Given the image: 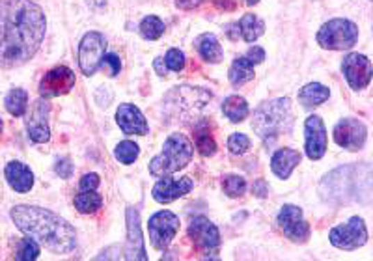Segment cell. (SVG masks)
<instances>
[{
	"label": "cell",
	"mask_w": 373,
	"mask_h": 261,
	"mask_svg": "<svg viewBox=\"0 0 373 261\" xmlns=\"http://www.w3.org/2000/svg\"><path fill=\"white\" fill-rule=\"evenodd\" d=\"M45 13L32 0H0V68L26 64L45 38Z\"/></svg>",
	"instance_id": "cell-1"
},
{
	"label": "cell",
	"mask_w": 373,
	"mask_h": 261,
	"mask_svg": "<svg viewBox=\"0 0 373 261\" xmlns=\"http://www.w3.org/2000/svg\"><path fill=\"white\" fill-rule=\"evenodd\" d=\"M15 226L54 254H70L77 246V232L60 215L38 205H15L12 209Z\"/></svg>",
	"instance_id": "cell-2"
},
{
	"label": "cell",
	"mask_w": 373,
	"mask_h": 261,
	"mask_svg": "<svg viewBox=\"0 0 373 261\" xmlns=\"http://www.w3.org/2000/svg\"><path fill=\"white\" fill-rule=\"evenodd\" d=\"M252 129L263 140H274L282 131L292 129V101L287 97L273 99L260 104L254 112Z\"/></svg>",
	"instance_id": "cell-3"
},
{
	"label": "cell",
	"mask_w": 373,
	"mask_h": 261,
	"mask_svg": "<svg viewBox=\"0 0 373 261\" xmlns=\"http://www.w3.org/2000/svg\"><path fill=\"white\" fill-rule=\"evenodd\" d=\"M193 153V144H191V140L186 139L185 134H170L166 142H164L163 153L152 159L150 172L155 177H164V175L180 172L181 168H185L186 164L191 163Z\"/></svg>",
	"instance_id": "cell-4"
},
{
	"label": "cell",
	"mask_w": 373,
	"mask_h": 261,
	"mask_svg": "<svg viewBox=\"0 0 373 261\" xmlns=\"http://www.w3.org/2000/svg\"><path fill=\"white\" fill-rule=\"evenodd\" d=\"M358 40V26L349 19H331L317 32V43L328 51H345Z\"/></svg>",
	"instance_id": "cell-5"
},
{
	"label": "cell",
	"mask_w": 373,
	"mask_h": 261,
	"mask_svg": "<svg viewBox=\"0 0 373 261\" xmlns=\"http://www.w3.org/2000/svg\"><path fill=\"white\" fill-rule=\"evenodd\" d=\"M356 166H345V168L334 170L333 174L326 175L321 183V194L328 202H347L351 198H356L355 192L351 191V185H360V175L358 180L353 177Z\"/></svg>",
	"instance_id": "cell-6"
},
{
	"label": "cell",
	"mask_w": 373,
	"mask_h": 261,
	"mask_svg": "<svg viewBox=\"0 0 373 261\" xmlns=\"http://www.w3.org/2000/svg\"><path fill=\"white\" fill-rule=\"evenodd\" d=\"M106 54V40L100 32H88L79 45V65L84 75H93L101 68V60Z\"/></svg>",
	"instance_id": "cell-7"
},
{
	"label": "cell",
	"mask_w": 373,
	"mask_h": 261,
	"mask_svg": "<svg viewBox=\"0 0 373 261\" xmlns=\"http://www.w3.org/2000/svg\"><path fill=\"white\" fill-rule=\"evenodd\" d=\"M189 237L205 258H216V252L221 248V233L209 219L205 216H194L189 224Z\"/></svg>",
	"instance_id": "cell-8"
},
{
	"label": "cell",
	"mask_w": 373,
	"mask_h": 261,
	"mask_svg": "<svg viewBox=\"0 0 373 261\" xmlns=\"http://www.w3.org/2000/svg\"><path fill=\"white\" fill-rule=\"evenodd\" d=\"M331 244L340 250H356L367 241V228L360 216H353L347 224L336 226L328 233Z\"/></svg>",
	"instance_id": "cell-9"
},
{
	"label": "cell",
	"mask_w": 373,
	"mask_h": 261,
	"mask_svg": "<svg viewBox=\"0 0 373 261\" xmlns=\"http://www.w3.org/2000/svg\"><path fill=\"white\" fill-rule=\"evenodd\" d=\"M180 230V216L174 215L172 211H159L148 222V232L152 246L157 250H164L172 243L175 233Z\"/></svg>",
	"instance_id": "cell-10"
},
{
	"label": "cell",
	"mask_w": 373,
	"mask_h": 261,
	"mask_svg": "<svg viewBox=\"0 0 373 261\" xmlns=\"http://www.w3.org/2000/svg\"><path fill=\"white\" fill-rule=\"evenodd\" d=\"M73 86H75V73L65 65H58L47 71L45 77L41 79L40 93L43 99L58 97V95L70 93Z\"/></svg>",
	"instance_id": "cell-11"
},
{
	"label": "cell",
	"mask_w": 373,
	"mask_h": 261,
	"mask_svg": "<svg viewBox=\"0 0 373 261\" xmlns=\"http://www.w3.org/2000/svg\"><path fill=\"white\" fill-rule=\"evenodd\" d=\"M276 222H278L280 230L284 232V235L295 241V243H304L310 237L308 222L304 221L303 211L297 205H284L280 209Z\"/></svg>",
	"instance_id": "cell-12"
},
{
	"label": "cell",
	"mask_w": 373,
	"mask_h": 261,
	"mask_svg": "<svg viewBox=\"0 0 373 261\" xmlns=\"http://www.w3.org/2000/svg\"><path fill=\"white\" fill-rule=\"evenodd\" d=\"M367 129L366 125L356 120V118H345L334 127V142L349 151L362 150V145L366 144Z\"/></svg>",
	"instance_id": "cell-13"
},
{
	"label": "cell",
	"mask_w": 373,
	"mask_h": 261,
	"mask_svg": "<svg viewBox=\"0 0 373 261\" xmlns=\"http://www.w3.org/2000/svg\"><path fill=\"white\" fill-rule=\"evenodd\" d=\"M342 71H344L345 79L349 82L353 90H364L370 84L373 75L372 62L364 54L358 52H351L342 62Z\"/></svg>",
	"instance_id": "cell-14"
},
{
	"label": "cell",
	"mask_w": 373,
	"mask_h": 261,
	"mask_svg": "<svg viewBox=\"0 0 373 261\" xmlns=\"http://www.w3.org/2000/svg\"><path fill=\"white\" fill-rule=\"evenodd\" d=\"M304 133H306V142H304L306 155L312 161H319L326 151L325 123L319 116H308L304 123Z\"/></svg>",
	"instance_id": "cell-15"
},
{
	"label": "cell",
	"mask_w": 373,
	"mask_h": 261,
	"mask_svg": "<svg viewBox=\"0 0 373 261\" xmlns=\"http://www.w3.org/2000/svg\"><path fill=\"white\" fill-rule=\"evenodd\" d=\"M191 191H193V180H191V177L174 180V177L164 175L163 180H159L157 185L153 187L152 194L153 198H155V202L170 203L177 200V198H183Z\"/></svg>",
	"instance_id": "cell-16"
},
{
	"label": "cell",
	"mask_w": 373,
	"mask_h": 261,
	"mask_svg": "<svg viewBox=\"0 0 373 261\" xmlns=\"http://www.w3.org/2000/svg\"><path fill=\"white\" fill-rule=\"evenodd\" d=\"M116 122L125 134H140V136H144L150 131L144 114L138 111V106H134L131 103H123L118 106Z\"/></svg>",
	"instance_id": "cell-17"
},
{
	"label": "cell",
	"mask_w": 373,
	"mask_h": 261,
	"mask_svg": "<svg viewBox=\"0 0 373 261\" xmlns=\"http://www.w3.org/2000/svg\"><path fill=\"white\" fill-rule=\"evenodd\" d=\"M47 114H49V104L38 101L26 120V131H29L30 140L35 144H43L51 139V131L47 125Z\"/></svg>",
	"instance_id": "cell-18"
},
{
	"label": "cell",
	"mask_w": 373,
	"mask_h": 261,
	"mask_svg": "<svg viewBox=\"0 0 373 261\" xmlns=\"http://www.w3.org/2000/svg\"><path fill=\"white\" fill-rule=\"evenodd\" d=\"M127 260H148L144 241L140 235V216L138 211L133 207L127 209Z\"/></svg>",
	"instance_id": "cell-19"
},
{
	"label": "cell",
	"mask_w": 373,
	"mask_h": 261,
	"mask_svg": "<svg viewBox=\"0 0 373 261\" xmlns=\"http://www.w3.org/2000/svg\"><path fill=\"white\" fill-rule=\"evenodd\" d=\"M4 175H6L8 185L12 187L13 191L29 192L34 187V174H32V170L26 164L19 163V161L8 163Z\"/></svg>",
	"instance_id": "cell-20"
},
{
	"label": "cell",
	"mask_w": 373,
	"mask_h": 261,
	"mask_svg": "<svg viewBox=\"0 0 373 261\" xmlns=\"http://www.w3.org/2000/svg\"><path fill=\"white\" fill-rule=\"evenodd\" d=\"M299 163H301V153L292 148H284L276 151L271 159V170L280 180H287Z\"/></svg>",
	"instance_id": "cell-21"
},
{
	"label": "cell",
	"mask_w": 373,
	"mask_h": 261,
	"mask_svg": "<svg viewBox=\"0 0 373 261\" xmlns=\"http://www.w3.org/2000/svg\"><path fill=\"white\" fill-rule=\"evenodd\" d=\"M194 45H196V51L200 52V56L205 62H209V64H219L224 58V52H222V47L215 34L198 35L196 41H194Z\"/></svg>",
	"instance_id": "cell-22"
},
{
	"label": "cell",
	"mask_w": 373,
	"mask_h": 261,
	"mask_svg": "<svg viewBox=\"0 0 373 261\" xmlns=\"http://www.w3.org/2000/svg\"><path fill=\"white\" fill-rule=\"evenodd\" d=\"M328 95H331L328 88L319 84V82H310L299 92V101H301L304 109H314V106H319L321 103H325Z\"/></svg>",
	"instance_id": "cell-23"
},
{
	"label": "cell",
	"mask_w": 373,
	"mask_h": 261,
	"mask_svg": "<svg viewBox=\"0 0 373 261\" xmlns=\"http://www.w3.org/2000/svg\"><path fill=\"white\" fill-rule=\"evenodd\" d=\"M254 75H256V73H254V64H252L246 56H241V58L235 60L232 64V68H230L228 79H230V82H232L233 86L239 88L243 86V84H246L248 81H252Z\"/></svg>",
	"instance_id": "cell-24"
},
{
	"label": "cell",
	"mask_w": 373,
	"mask_h": 261,
	"mask_svg": "<svg viewBox=\"0 0 373 261\" xmlns=\"http://www.w3.org/2000/svg\"><path fill=\"white\" fill-rule=\"evenodd\" d=\"M222 112H224V116H226L230 122L239 123L248 116V103H246V99L241 97V95H230V97L224 99V103H222Z\"/></svg>",
	"instance_id": "cell-25"
},
{
	"label": "cell",
	"mask_w": 373,
	"mask_h": 261,
	"mask_svg": "<svg viewBox=\"0 0 373 261\" xmlns=\"http://www.w3.org/2000/svg\"><path fill=\"white\" fill-rule=\"evenodd\" d=\"M237 24H239L241 34H243V40L246 43H254L263 34V30H265V23L257 15H254V13H246L245 17L241 19Z\"/></svg>",
	"instance_id": "cell-26"
},
{
	"label": "cell",
	"mask_w": 373,
	"mask_h": 261,
	"mask_svg": "<svg viewBox=\"0 0 373 261\" xmlns=\"http://www.w3.org/2000/svg\"><path fill=\"white\" fill-rule=\"evenodd\" d=\"M101 205H103V198L95 191H81L75 196V207L82 215L95 213L97 209H101Z\"/></svg>",
	"instance_id": "cell-27"
},
{
	"label": "cell",
	"mask_w": 373,
	"mask_h": 261,
	"mask_svg": "<svg viewBox=\"0 0 373 261\" xmlns=\"http://www.w3.org/2000/svg\"><path fill=\"white\" fill-rule=\"evenodd\" d=\"M6 111L12 114V116H24L26 112V106H29V93L21 90V88H15L12 92L6 95Z\"/></svg>",
	"instance_id": "cell-28"
},
{
	"label": "cell",
	"mask_w": 373,
	"mask_h": 261,
	"mask_svg": "<svg viewBox=\"0 0 373 261\" xmlns=\"http://www.w3.org/2000/svg\"><path fill=\"white\" fill-rule=\"evenodd\" d=\"M140 34H142L144 40H159L164 34V23L159 17H155V15H148L140 23Z\"/></svg>",
	"instance_id": "cell-29"
},
{
	"label": "cell",
	"mask_w": 373,
	"mask_h": 261,
	"mask_svg": "<svg viewBox=\"0 0 373 261\" xmlns=\"http://www.w3.org/2000/svg\"><path fill=\"white\" fill-rule=\"evenodd\" d=\"M140 153V148L131 140H123L120 144L116 145V151H114V155L122 164H131L136 161V157Z\"/></svg>",
	"instance_id": "cell-30"
},
{
	"label": "cell",
	"mask_w": 373,
	"mask_h": 261,
	"mask_svg": "<svg viewBox=\"0 0 373 261\" xmlns=\"http://www.w3.org/2000/svg\"><path fill=\"white\" fill-rule=\"evenodd\" d=\"M38 255H40V243L38 241H34L32 237H26L19 243L17 254H15L19 261H34L38 260Z\"/></svg>",
	"instance_id": "cell-31"
},
{
	"label": "cell",
	"mask_w": 373,
	"mask_h": 261,
	"mask_svg": "<svg viewBox=\"0 0 373 261\" xmlns=\"http://www.w3.org/2000/svg\"><path fill=\"white\" fill-rule=\"evenodd\" d=\"M222 189L230 198H239L246 191V181L241 175H226L222 181Z\"/></svg>",
	"instance_id": "cell-32"
},
{
	"label": "cell",
	"mask_w": 373,
	"mask_h": 261,
	"mask_svg": "<svg viewBox=\"0 0 373 261\" xmlns=\"http://www.w3.org/2000/svg\"><path fill=\"white\" fill-rule=\"evenodd\" d=\"M228 150L235 153V155H243V153L251 150V139L243 133H233L228 139Z\"/></svg>",
	"instance_id": "cell-33"
},
{
	"label": "cell",
	"mask_w": 373,
	"mask_h": 261,
	"mask_svg": "<svg viewBox=\"0 0 373 261\" xmlns=\"http://www.w3.org/2000/svg\"><path fill=\"white\" fill-rule=\"evenodd\" d=\"M196 148H198V151L204 157L215 155L216 151L215 140H213V136L207 131H202V133L196 134Z\"/></svg>",
	"instance_id": "cell-34"
},
{
	"label": "cell",
	"mask_w": 373,
	"mask_h": 261,
	"mask_svg": "<svg viewBox=\"0 0 373 261\" xmlns=\"http://www.w3.org/2000/svg\"><path fill=\"white\" fill-rule=\"evenodd\" d=\"M164 64L168 68L170 71H175V73H180L185 68V54L180 51V49H170L166 52V56H164Z\"/></svg>",
	"instance_id": "cell-35"
},
{
	"label": "cell",
	"mask_w": 373,
	"mask_h": 261,
	"mask_svg": "<svg viewBox=\"0 0 373 261\" xmlns=\"http://www.w3.org/2000/svg\"><path fill=\"white\" fill-rule=\"evenodd\" d=\"M101 68L106 70V73L111 77L120 75V70H122V62L118 58L116 54H105L103 60H101Z\"/></svg>",
	"instance_id": "cell-36"
},
{
	"label": "cell",
	"mask_w": 373,
	"mask_h": 261,
	"mask_svg": "<svg viewBox=\"0 0 373 261\" xmlns=\"http://www.w3.org/2000/svg\"><path fill=\"white\" fill-rule=\"evenodd\" d=\"M54 170H56V174H58L60 177L70 180L71 172H73V164H71V161L68 159V157H64V159H58V161H56V166H54Z\"/></svg>",
	"instance_id": "cell-37"
},
{
	"label": "cell",
	"mask_w": 373,
	"mask_h": 261,
	"mask_svg": "<svg viewBox=\"0 0 373 261\" xmlns=\"http://www.w3.org/2000/svg\"><path fill=\"white\" fill-rule=\"evenodd\" d=\"M100 175L97 174H86V175H82V180H81V191H95L97 187H100Z\"/></svg>",
	"instance_id": "cell-38"
},
{
	"label": "cell",
	"mask_w": 373,
	"mask_h": 261,
	"mask_svg": "<svg viewBox=\"0 0 373 261\" xmlns=\"http://www.w3.org/2000/svg\"><path fill=\"white\" fill-rule=\"evenodd\" d=\"M246 58L251 60L252 64H262L263 60H265V51H263L262 47H251L248 49V52H246Z\"/></svg>",
	"instance_id": "cell-39"
},
{
	"label": "cell",
	"mask_w": 373,
	"mask_h": 261,
	"mask_svg": "<svg viewBox=\"0 0 373 261\" xmlns=\"http://www.w3.org/2000/svg\"><path fill=\"white\" fill-rule=\"evenodd\" d=\"M252 192L256 194L257 198H265L269 194V187L267 183H265V180H257L256 183H254V187H252Z\"/></svg>",
	"instance_id": "cell-40"
},
{
	"label": "cell",
	"mask_w": 373,
	"mask_h": 261,
	"mask_svg": "<svg viewBox=\"0 0 373 261\" xmlns=\"http://www.w3.org/2000/svg\"><path fill=\"white\" fill-rule=\"evenodd\" d=\"M175 4H177V8H181V10H193V8L202 4V0H175Z\"/></svg>",
	"instance_id": "cell-41"
},
{
	"label": "cell",
	"mask_w": 373,
	"mask_h": 261,
	"mask_svg": "<svg viewBox=\"0 0 373 261\" xmlns=\"http://www.w3.org/2000/svg\"><path fill=\"white\" fill-rule=\"evenodd\" d=\"M153 68H155V71H157L161 77H166L168 75V68H166V64H164V58H155V62H153Z\"/></svg>",
	"instance_id": "cell-42"
},
{
	"label": "cell",
	"mask_w": 373,
	"mask_h": 261,
	"mask_svg": "<svg viewBox=\"0 0 373 261\" xmlns=\"http://www.w3.org/2000/svg\"><path fill=\"white\" fill-rule=\"evenodd\" d=\"M246 2H248V4H251V6H254V4H257V2H260V0H246Z\"/></svg>",
	"instance_id": "cell-43"
},
{
	"label": "cell",
	"mask_w": 373,
	"mask_h": 261,
	"mask_svg": "<svg viewBox=\"0 0 373 261\" xmlns=\"http://www.w3.org/2000/svg\"><path fill=\"white\" fill-rule=\"evenodd\" d=\"M0 131H2V120H0Z\"/></svg>",
	"instance_id": "cell-44"
}]
</instances>
